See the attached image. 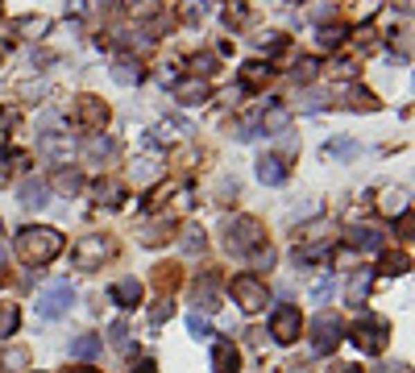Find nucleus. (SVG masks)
I'll use <instances>...</instances> for the list:
<instances>
[{
	"instance_id": "1",
	"label": "nucleus",
	"mask_w": 415,
	"mask_h": 373,
	"mask_svg": "<svg viewBox=\"0 0 415 373\" xmlns=\"http://www.w3.org/2000/svg\"><path fill=\"white\" fill-rule=\"evenodd\" d=\"M17 253L29 262V266H46L62 253V233L58 228H46V224H29L17 233Z\"/></svg>"
},
{
	"instance_id": "2",
	"label": "nucleus",
	"mask_w": 415,
	"mask_h": 373,
	"mask_svg": "<svg viewBox=\"0 0 415 373\" xmlns=\"http://www.w3.org/2000/svg\"><path fill=\"white\" fill-rule=\"evenodd\" d=\"M262 241H266V228H262L254 216H237V220H229V224H224V249H229V253H237V257H245V253L262 249Z\"/></svg>"
},
{
	"instance_id": "3",
	"label": "nucleus",
	"mask_w": 415,
	"mask_h": 373,
	"mask_svg": "<svg viewBox=\"0 0 415 373\" xmlns=\"http://www.w3.org/2000/svg\"><path fill=\"white\" fill-rule=\"evenodd\" d=\"M71 303H75V286H71L67 278H58V282L42 286V295H37V316H42V320H62V316L71 311Z\"/></svg>"
},
{
	"instance_id": "4",
	"label": "nucleus",
	"mask_w": 415,
	"mask_h": 373,
	"mask_svg": "<svg viewBox=\"0 0 415 373\" xmlns=\"http://www.w3.org/2000/svg\"><path fill=\"white\" fill-rule=\"evenodd\" d=\"M341 336H345V324H341L333 311H320L316 324H312V353H316V357H328V353L341 345Z\"/></svg>"
},
{
	"instance_id": "5",
	"label": "nucleus",
	"mask_w": 415,
	"mask_h": 373,
	"mask_svg": "<svg viewBox=\"0 0 415 373\" xmlns=\"http://www.w3.org/2000/svg\"><path fill=\"white\" fill-rule=\"evenodd\" d=\"M387 340H391V328H387V320H378V316H366V320H357L353 324V345L362 349V353H382L387 349Z\"/></svg>"
},
{
	"instance_id": "6",
	"label": "nucleus",
	"mask_w": 415,
	"mask_h": 373,
	"mask_svg": "<svg viewBox=\"0 0 415 373\" xmlns=\"http://www.w3.org/2000/svg\"><path fill=\"white\" fill-rule=\"evenodd\" d=\"M233 299H237V307H241V311H249V316H254V311H262V307H266V299H270V295H266V282H262L258 274H237V278H233Z\"/></svg>"
},
{
	"instance_id": "7",
	"label": "nucleus",
	"mask_w": 415,
	"mask_h": 373,
	"mask_svg": "<svg viewBox=\"0 0 415 373\" xmlns=\"http://www.w3.org/2000/svg\"><path fill=\"white\" fill-rule=\"evenodd\" d=\"M108 253H112V241H108V237H83V241L75 245V266H79V270H96L100 262H108Z\"/></svg>"
},
{
	"instance_id": "8",
	"label": "nucleus",
	"mask_w": 415,
	"mask_h": 373,
	"mask_svg": "<svg viewBox=\"0 0 415 373\" xmlns=\"http://www.w3.org/2000/svg\"><path fill=\"white\" fill-rule=\"evenodd\" d=\"M75 120H79L83 129L100 133V129L108 125V104L96 100V95H79V100H75Z\"/></svg>"
},
{
	"instance_id": "9",
	"label": "nucleus",
	"mask_w": 415,
	"mask_h": 373,
	"mask_svg": "<svg viewBox=\"0 0 415 373\" xmlns=\"http://www.w3.org/2000/svg\"><path fill=\"white\" fill-rule=\"evenodd\" d=\"M299 328H303V316H299L295 307H279V311H274V320H270V336H274L279 345L299 340Z\"/></svg>"
},
{
	"instance_id": "10",
	"label": "nucleus",
	"mask_w": 415,
	"mask_h": 373,
	"mask_svg": "<svg viewBox=\"0 0 415 373\" xmlns=\"http://www.w3.org/2000/svg\"><path fill=\"white\" fill-rule=\"evenodd\" d=\"M191 295H195V307H204V311H216V307H220V278H216V274H204V278H195Z\"/></svg>"
},
{
	"instance_id": "11",
	"label": "nucleus",
	"mask_w": 415,
	"mask_h": 373,
	"mask_svg": "<svg viewBox=\"0 0 415 373\" xmlns=\"http://www.w3.org/2000/svg\"><path fill=\"white\" fill-rule=\"evenodd\" d=\"M170 91H175V100H179V104H204V100L212 95L208 79H200V75H195V79H179Z\"/></svg>"
},
{
	"instance_id": "12",
	"label": "nucleus",
	"mask_w": 415,
	"mask_h": 373,
	"mask_svg": "<svg viewBox=\"0 0 415 373\" xmlns=\"http://www.w3.org/2000/svg\"><path fill=\"white\" fill-rule=\"evenodd\" d=\"M37 149H42L46 158H54V162H67V158L75 154V141H71L67 133H42V137H37Z\"/></svg>"
},
{
	"instance_id": "13",
	"label": "nucleus",
	"mask_w": 415,
	"mask_h": 373,
	"mask_svg": "<svg viewBox=\"0 0 415 373\" xmlns=\"http://www.w3.org/2000/svg\"><path fill=\"white\" fill-rule=\"evenodd\" d=\"M83 158H87L91 166L112 162V158H116V141H112V137H104V133H91V137L83 141Z\"/></svg>"
},
{
	"instance_id": "14",
	"label": "nucleus",
	"mask_w": 415,
	"mask_h": 373,
	"mask_svg": "<svg viewBox=\"0 0 415 373\" xmlns=\"http://www.w3.org/2000/svg\"><path fill=\"white\" fill-rule=\"evenodd\" d=\"M258 179L270 183V187L287 183V162H283L279 154H262V158H258Z\"/></svg>"
},
{
	"instance_id": "15",
	"label": "nucleus",
	"mask_w": 415,
	"mask_h": 373,
	"mask_svg": "<svg viewBox=\"0 0 415 373\" xmlns=\"http://www.w3.org/2000/svg\"><path fill=\"white\" fill-rule=\"evenodd\" d=\"M46 195H50V187L42 179H25L21 191H17V203L21 208H46Z\"/></svg>"
},
{
	"instance_id": "16",
	"label": "nucleus",
	"mask_w": 415,
	"mask_h": 373,
	"mask_svg": "<svg viewBox=\"0 0 415 373\" xmlns=\"http://www.w3.org/2000/svg\"><path fill=\"white\" fill-rule=\"evenodd\" d=\"M121 307H137L141 303V282L137 278H121V282H112V291H108Z\"/></svg>"
},
{
	"instance_id": "17",
	"label": "nucleus",
	"mask_w": 415,
	"mask_h": 373,
	"mask_svg": "<svg viewBox=\"0 0 415 373\" xmlns=\"http://www.w3.org/2000/svg\"><path fill=\"white\" fill-rule=\"evenodd\" d=\"M349 245H353V249H370V253H374V249L382 245V233H378V228H370V224H366V228L357 224V228H349Z\"/></svg>"
},
{
	"instance_id": "18",
	"label": "nucleus",
	"mask_w": 415,
	"mask_h": 373,
	"mask_svg": "<svg viewBox=\"0 0 415 373\" xmlns=\"http://www.w3.org/2000/svg\"><path fill=\"white\" fill-rule=\"evenodd\" d=\"M100 349H104V345H100V332H83V336L71 340V357H83V361H87V357H100Z\"/></svg>"
},
{
	"instance_id": "19",
	"label": "nucleus",
	"mask_w": 415,
	"mask_h": 373,
	"mask_svg": "<svg viewBox=\"0 0 415 373\" xmlns=\"http://www.w3.org/2000/svg\"><path fill=\"white\" fill-rule=\"evenodd\" d=\"M112 79H116L121 87L137 83V79H141V66H137V58H116V62H112Z\"/></svg>"
},
{
	"instance_id": "20",
	"label": "nucleus",
	"mask_w": 415,
	"mask_h": 373,
	"mask_svg": "<svg viewBox=\"0 0 415 373\" xmlns=\"http://www.w3.org/2000/svg\"><path fill=\"white\" fill-rule=\"evenodd\" d=\"M121 199H125V187H121V183H112V179H100V183H96V203L116 208Z\"/></svg>"
},
{
	"instance_id": "21",
	"label": "nucleus",
	"mask_w": 415,
	"mask_h": 373,
	"mask_svg": "<svg viewBox=\"0 0 415 373\" xmlns=\"http://www.w3.org/2000/svg\"><path fill=\"white\" fill-rule=\"evenodd\" d=\"M212 365L220 373H233L237 370V349L229 345V340H216V349H212Z\"/></svg>"
},
{
	"instance_id": "22",
	"label": "nucleus",
	"mask_w": 415,
	"mask_h": 373,
	"mask_svg": "<svg viewBox=\"0 0 415 373\" xmlns=\"http://www.w3.org/2000/svg\"><path fill=\"white\" fill-rule=\"evenodd\" d=\"M357 154H362V145H357V141H349V137H345V141H328V145H324V158H333V162H345V158H357Z\"/></svg>"
},
{
	"instance_id": "23",
	"label": "nucleus",
	"mask_w": 415,
	"mask_h": 373,
	"mask_svg": "<svg viewBox=\"0 0 415 373\" xmlns=\"http://www.w3.org/2000/svg\"><path fill=\"white\" fill-rule=\"evenodd\" d=\"M407 266H412V257H407V253H382V262H378V274L395 278V274H407Z\"/></svg>"
},
{
	"instance_id": "24",
	"label": "nucleus",
	"mask_w": 415,
	"mask_h": 373,
	"mask_svg": "<svg viewBox=\"0 0 415 373\" xmlns=\"http://www.w3.org/2000/svg\"><path fill=\"white\" fill-rule=\"evenodd\" d=\"M266 79H270V66H262V62H245L241 66V83L245 87H262Z\"/></svg>"
},
{
	"instance_id": "25",
	"label": "nucleus",
	"mask_w": 415,
	"mask_h": 373,
	"mask_svg": "<svg viewBox=\"0 0 415 373\" xmlns=\"http://www.w3.org/2000/svg\"><path fill=\"white\" fill-rule=\"evenodd\" d=\"M382 212H391V216L407 212V187H391V191L382 195Z\"/></svg>"
},
{
	"instance_id": "26",
	"label": "nucleus",
	"mask_w": 415,
	"mask_h": 373,
	"mask_svg": "<svg viewBox=\"0 0 415 373\" xmlns=\"http://www.w3.org/2000/svg\"><path fill=\"white\" fill-rule=\"evenodd\" d=\"M366 295H370V274L362 270V274H353V278H349V303H353V307H362V303H366Z\"/></svg>"
},
{
	"instance_id": "27",
	"label": "nucleus",
	"mask_w": 415,
	"mask_h": 373,
	"mask_svg": "<svg viewBox=\"0 0 415 373\" xmlns=\"http://www.w3.org/2000/svg\"><path fill=\"white\" fill-rule=\"evenodd\" d=\"M17 324H21L17 303H0V336H12V332H17Z\"/></svg>"
},
{
	"instance_id": "28",
	"label": "nucleus",
	"mask_w": 415,
	"mask_h": 373,
	"mask_svg": "<svg viewBox=\"0 0 415 373\" xmlns=\"http://www.w3.org/2000/svg\"><path fill=\"white\" fill-rule=\"evenodd\" d=\"M287 120H291V112H287V108H270V112L262 116V129H266V133H283V129H287Z\"/></svg>"
},
{
	"instance_id": "29",
	"label": "nucleus",
	"mask_w": 415,
	"mask_h": 373,
	"mask_svg": "<svg viewBox=\"0 0 415 373\" xmlns=\"http://www.w3.org/2000/svg\"><path fill=\"white\" fill-rule=\"evenodd\" d=\"M162 237H170V216L158 220V224H141V241H145V245H158Z\"/></svg>"
},
{
	"instance_id": "30",
	"label": "nucleus",
	"mask_w": 415,
	"mask_h": 373,
	"mask_svg": "<svg viewBox=\"0 0 415 373\" xmlns=\"http://www.w3.org/2000/svg\"><path fill=\"white\" fill-rule=\"evenodd\" d=\"M17 29H21L25 37H42V33L50 29V21H46V17H21V21H17Z\"/></svg>"
},
{
	"instance_id": "31",
	"label": "nucleus",
	"mask_w": 415,
	"mask_h": 373,
	"mask_svg": "<svg viewBox=\"0 0 415 373\" xmlns=\"http://www.w3.org/2000/svg\"><path fill=\"white\" fill-rule=\"evenodd\" d=\"M349 108H357V112H374V108H378V100H374L366 87H353V91H349Z\"/></svg>"
},
{
	"instance_id": "32",
	"label": "nucleus",
	"mask_w": 415,
	"mask_h": 373,
	"mask_svg": "<svg viewBox=\"0 0 415 373\" xmlns=\"http://www.w3.org/2000/svg\"><path fill=\"white\" fill-rule=\"evenodd\" d=\"M341 42H345V29H341V25H324V29H320V46L333 50V46H341Z\"/></svg>"
},
{
	"instance_id": "33",
	"label": "nucleus",
	"mask_w": 415,
	"mask_h": 373,
	"mask_svg": "<svg viewBox=\"0 0 415 373\" xmlns=\"http://www.w3.org/2000/svg\"><path fill=\"white\" fill-rule=\"evenodd\" d=\"M0 365H8V370H25V365H29V353H25V349H8V353L0 357Z\"/></svg>"
},
{
	"instance_id": "34",
	"label": "nucleus",
	"mask_w": 415,
	"mask_h": 373,
	"mask_svg": "<svg viewBox=\"0 0 415 373\" xmlns=\"http://www.w3.org/2000/svg\"><path fill=\"white\" fill-rule=\"evenodd\" d=\"M125 8H129L133 17H154V12H158V0H125Z\"/></svg>"
},
{
	"instance_id": "35",
	"label": "nucleus",
	"mask_w": 415,
	"mask_h": 373,
	"mask_svg": "<svg viewBox=\"0 0 415 373\" xmlns=\"http://www.w3.org/2000/svg\"><path fill=\"white\" fill-rule=\"evenodd\" d=\"M54 187H58V191H67V195H71V191H79V174H75V170H62V174H58V179H54Z\"/></svg>"
},
{
	"instance_id": "36",
	"label": "nucleus",
	"mask_w": 415,
	"mask_h": 373,
	"mask_svg": "<svg viewBox=\"0 0 415 373\" xmlns=\"http://www.w3.org/2000/svg\"><path fill=\"white\" fill-rule=\"evenodd\" d=\"M328 295H333V274H324V278H316V286H312V299H320V303H324Z\"/></svg>"
},
{
	"instance_id": "37",
	"label": "nucleus",
	"mask_w": 415,
	"mask_h": 373,
	"mask_svg": "<svg viewBox=\"0 0 415 373\" xmlns=\"http://www.w3.org/2000/svg\"><path fill=\"white\" fill-rule=\"evenodd\" d=\"M187 328H191V336H195V340H200V336H208V320H204L200 311H191V316H187Z\"/></svg>"
},
{
	"instance_id": "38",
	"label": "nucleus",
	"mask_w": 415,
	"mask_h": 373,
	"mask_svg": "<svg viewBox=\"0 0 415 373\" xmlns=\"http://www.w3.org/2000/svg\"><path fill=\"white\" fill-rule=\"evenodd\" d=\"M295 79H299V83H312V79H316V62H312V58H303V62L295 66Z\"/></svg>"
},
{
	"instance_id": "39",
	"label": "nucleus",
	"mask_w": 415,
	"mask_h": 373,
	"mask_svg": "<svg viewBox=\"0 0 415 373\" xmlns=\"http://www.w3.org/2000/svg\"><path fill=\"white\" fill-rule=\"evenodd\" d=\"M183 249H187V253H200V249H204V233H200V228H191V233L183 237Z\"/></svg>"
},
{
	"instance_id": "40",
	"label": "nucleus",
	"mask_w": 415,
	"mask_h": 373,
	"mask_svg": "<svg viewBox=\"0 0 415 373\" xmlns=\"http://www.w3.org/2000/svg\"><path fill=\"white\" fill-rule=\"evenodd\" d=\"M170 311H175V303H170V299H162V303H154L150 320H154V324H162V320H170Z\"/></svg>"
},
{
	"instance_id": "41",
	"label": "nucleus",
	"mask_w": 415,
	"mask_h": 373,
	"mask_svg": "<svg viewBox=\"0 0 415 373\" xmlns=\"http://www.w3.org/2000/svg\"><path fill=\"white\" fill-rule=\"evenodd\" d=\"M112 345H116L121 353H129V328H125V324H112Z\"/></svg>"
},
{
	"instance_id": "42",
	"label": "nucleus",
	"mask_w": 415,
	"mask_h": 373,
	"mask_svg": "<svg viewBox=\"0 0 415 373\" xmlns=\"http://www.w3.org/2000/svg\"><path fill=\"white\" fill-rule=\"evenodd\" d=\"M195 71H204V75H212V71H216V62H212V54H204V58H195Z\"/></svg>"
},
{
	"instance_id": "43",
	"label": "nucleus",
	"mask_w": 415,
	"mask_h": 373,
	"mask_svg": "<svg viewBox=\"0 0 415 373\" xmlns=\"http://www.w3.org/2000/svg\"><path fill=\"white\" fill-rule=\"evenodd\" d=\"M328 12H333V4H328V0H320V4H316V8H312V17H316V21H324V17H328Z\"/></svg>"
},
{
	"instance_id": "44",
	"label": "nucleus",
	"mask_w": 415,
	"mask_h": 373,
	"mask_svg": "<svg viewBox=\"0 0 415 373\" xmlns=\"http://www.w3.org/2000/svg\"><path fill=\"white\" fill-rule=\"evenodd\" d=\"M262 46H266V50H283L287 42H283V37H262Z\"/></svg>"
},
{
	"instance_id": "45",
	"label": "nucleus",
	"mask_w": 415,
	"mask_h": 373,
	"mask_svg": "<svg viewBox=\"0 0 415 373\" xmlns=\"http://www.w3.org/2000/svg\"><path fill=\"white\" fill-rule=\"evenodd\" d=\"M12 120H17V112H12V108H4V112H0V129H8Z\"/></svg>"
},
{
	"instance_id": "46",
	"label": "nucleus",
	"mask_w": 415,
	"mask_h": 373,
	"mask_svg": "<svg viewBox=\"0 0 415 373\" xmlns=\"http://www.w3.org/2000/svg\"><path fill=\"white\" fill-rule=\"evenodd\" d=\"M133 373H158V365H154V361H137V370Z\"/></svg>"
},
{
	"instance_id": "47",
	"label": "nucleus",
	"mask_w": 415,
	"mask_h": 373,
	"mask_svg": "<svg viewBox=\"0 0 415 373\" xmlns=\"http://www.w3.org/2000/svg\"><path fill=\"white\" fill-rule=\"evenodd\" d=\"M67 373H100V370H91V365H75V370H67Z\"/></svg>"
},
{
	"instance_id": "48",
	"label": "nucleus",
	"mask_w": 415,
	"mask_h": 373,
	"mask_svg": "<svg viewBox=\"0 0 415 373\" xmlns=\"http://www.w3.org/2000/svg\"><path fill=\"white\" fill-rule=\"evenodd\" d=\"M0 278H4V249H0Z\"/></svg>"
},
{
	"instance_id": "49",
	"label": "nucleus",
	"mask_w": 415,
	"mask_h": 373,
	"mask_svg": "<svg viewBox=\"0 0 415 373\" xmlns=\"http://www.w3.org/2000/svg\"><path fill=\"white\" fill-rule=\"evenodd\" d=\"M341 373H362V370H357V365H353V370H341Z\"/></svg>"
},
{
	"instance_id": "50",
	"label": "nucleus",
	"mask_w": 415,
	"mask_h": 373,
	"mask_svg": "<svg viewBox=\"0 0 415 373\" xmlns=\"http://www.w3.org/2000/svg\"><path fill=\"white\" fill-rule=\"evenodd\" d=\"M0 58H4V42H0Z\"/></svg>"
},
{
	"instance_id": "51",
	"label": "nucleus",
	"mask_w": 415,
	"mask_h": 373,
	"mask_svg": "<svg viewBox=\"0 0 415 373\" xmlns=\"http://www.w3.org/2000/svg\"><path fill=\"white\" fill-rule=\"evenodd\" d=\"M0 233H4V220H0Z\"/></svg>"
}]
</instances>
